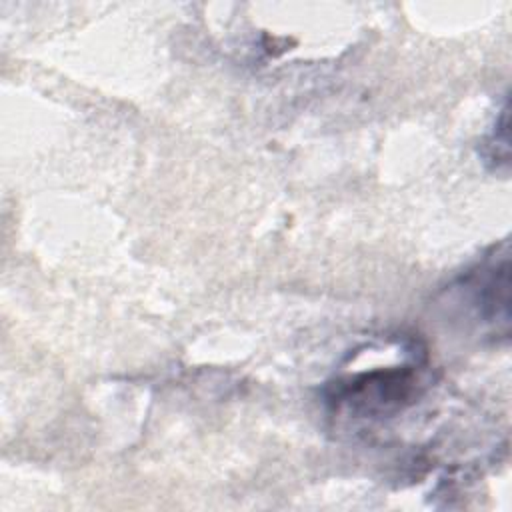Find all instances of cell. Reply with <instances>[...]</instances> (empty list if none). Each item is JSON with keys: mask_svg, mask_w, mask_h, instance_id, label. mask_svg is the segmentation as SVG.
Listing matches in <instances>:
<instances>
[{"mask_svg": "<svg viewBox=\"0 0 512 512\" xmlns=\"http://www.w3.org/2000/svg\"><path fill=\"white\" fill-rule=\"evenodd\" d=\"M448 298L464 304L470 322L488 330L490 336H508L510 326V258L488 256L470 268L450 288Z\"/></svg>", "mask_w": 512, "mask_h": 512, "instance_id": "2", "label": "cell"}, {"mask_svg": "<svg viewBox=\"0 0 512 512\" xmlns=\"http://www.w3.org/2000/svg\"><path fill=\"white\" fill-rule=\"evenodd\" d=\"M482 162L496 174L508 172L510 166V138H508V100H502V108L494 118V126L480 144Z\"/></svg>", "mask_w": 512, "mask_h": 512, "instance_id": "3", "label": "cell"}, {"mask_svg": "<svg viewBox=\"0 0 512 512\" xmlns=\"http://www.w3.org/2000/svg\"><path fill=\"white\" fill-rule=\"evenodd\" d=\"M422 390L424 372L418 362H408L336 378L326 384L324 402L338 416L378 422L414 404Z\"/></svg>", "mask_w": 512, "mask_h": 512, "instance_id": "1", "label": "cell"}]
</instances>
